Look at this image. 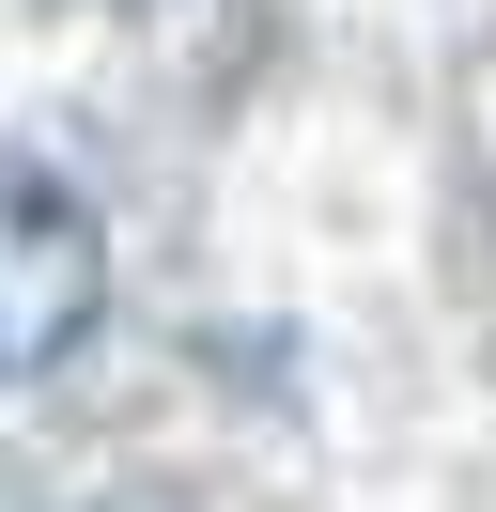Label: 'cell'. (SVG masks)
Masks as SVG:
<instances>
[{
    "label": "cell",
    "instance_id": "1",
    "mask_svg": "<svg viewBox=\"0 0 496 512\" xmlns=\"http://www.w3.org/2000/svg\"><path fill=\"white\" fill-rule=\"evenodd\" d=\"M93 295H109L93 202L47 187V171H0V388L47 373V357H78L93 342Z\"/></svg>",
    "mask_w": 496,
    "mask_h": 512
}]
</instances>
